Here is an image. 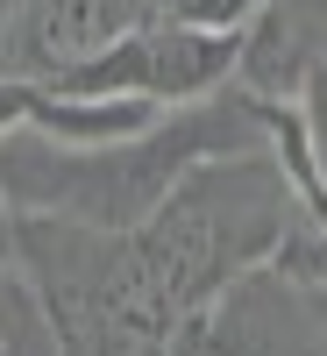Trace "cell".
Returning a JSON list of instances; mask_svg holds the SVG:
<instances>
[{
  "label": "cell",
  "instance_id": "6da1fadb",
  "mask_svg": "<svg viewBox=\"0 0 327 356\" xmlns=\"http://www.w3.org/2000/svg\"><path fill=\"white\" fill-rule=\"evenodd\" d=\"M285 100H263L249 86H221L206 100L157 107L128 136L100 143H65L15 122L0 136V207L8 214H50V221H85L128 235L157 214V200L214 150H263L278 143Z\"/></svg>",
  "mask_w": 327,
  "mask_h": 356
},
{
  "label": "cell",
  "instance_id": "7a4b0ae2",
  "mask_svg": "<svg viewBox=\"0 0 327 356\" xmlns=\"http://www.w3.org/2000/svg\"><path fill=\"white\" fill-rule=\"evenodd\" d=\"M299 228H320V221L292 186L278 143H263V150L199 157L157 200V214L128 228V243H135L142 278L157 285V300L178 321H199L235 278L271 264Z\"/></svg>",
  "mask_w": 327,
  "mask_h": 356
},
{
  "label": "cell",
  "instance_id": "3957f363",
  "mask_svg": "<svg viewBox=\"0 0 327 356\" xmlns=\"http://www.w3.org/2000/svg\"><path fill=\"white\" fill-rule=\"evenodd\" d=\"M242 57V29H214V22H142L128 36H114L107 50H93L85 65H72L65 79H50L57 93L78 100H142V107H185L206 100L235 79Z\"/></svg>",
  "mask_w": 327,
  "mask_h": 356
},
{
  "label": "cell",
  "instance_id": "277c9868",
  "mask_svg": "<svg viewBox=\"0 0 327 356\" xmlns=\"http://www.w3.org/2000/svg\"><path fill=\"white\" fill-rule=\"evenodd\" d=\"M206 356H327V271L256 264L199 314Z\"/></svg>",
  "mask_w": 327,
  "mask_h": 356
},
{
  "label": "cell",
  "instance_id": "5b68a950",
  "mask_svg": "<svg viewBox=\"0 0 327 356\" xmlns=\"http://www.w3.org/2000/svg\"><path fill=\"white\" fill-rule=\"evenodd\" d=\"M327 43V0H256L242 22V57H235V86L263 100H292L299 72Z\"/></svg>",
  "mask_w": 327,
  "mask_h": 356
},
{
  "label": "cell",
  "instance_id": "8992f818",
  "mask_svg": "<svg viewBox=\"0 0 327 356\" xmlns=\"http://www.w3.org/2000/svg\"><path fill=\"white\" fill-rule=\"evenodd\" d=\"M0 356H57L50 314L36 300V285H28L15 243H8V207H0Z\"/></svg>",
  "mask_w": 327,
  "mask_h": 356
},
{
  "label": "cell",
  "instance_id": "52a82bcc",
  "mask_svg": "<svg viewBox=\"0 0 327 356\" xmlns=\"http://www.w3.org/2000/svg\"><path fill=\"white\" fill-rule=\"evenodd\" d=\"M292 129H299V157H306V207L327 228V43L292 86Z\"/></svg>",
  "mask_w": 327,
  "mask_h": 356
}]
</instances>
